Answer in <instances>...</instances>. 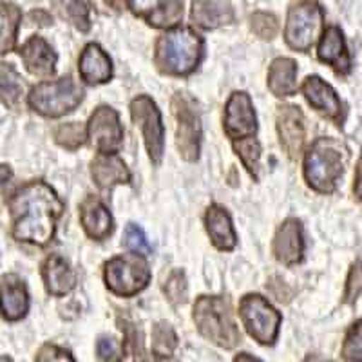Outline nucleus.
<instances>
[{
	"mask_svg": "<svg viewBox=\"0 0 362 362\" xmlns=\"http://www.w3.org/2000/svg\"><path fill=\"white\" fill-rule=\"evenodd\" d=\"M11 235L31 247H47L64 214V202L45 181H29L9 196Z\"/></svg>",
	"mask_w": 362,
	"mask_h": 362,
	"instance_id": "obj_1",
	"label": "nucleus"
},
{
	"mask_svg": "<svg viewBox=\"0 0 362 362\" xmlns=\"http://www.w3.org/2000/svg\"><path fill=\"white\" fill-rule=\"evenodd\" d=\"M205 54V42L192 28L167 29L156 40L154 64L167 76H189L198 69Z\"/></svg>",
	"mask_w": 362,
	"mask_h": 362,
	"instance_id": "obj_2",
	"label": "nucleus"
},
{
	"mask_svg": "<svg viewBox=\"0 0 362 362\" xmlns=\"http://www.w3.org/2000/svg\"><path fill=\"white\" fill-rule=\"evenodd\" d=\"M348 161V148L334 138H317L305 154V180L319 194L335 192Z\"/></svg>",
	"mask_w": 362,
	"mask_h": 362,
	"instance_id": "obj_3",
	"label": "nucleus"
},
{
	"mask_svg": "<svg viewBox=\"0 0 362 362\" xmlns=\"http://www.w3.org/2000/svg\"><path fill=\"white\" fill-rule=\"evenodd\" d=\"M194 322L199 334L223 350H234L241 332L234 321L230 300L221 296H202L194 305Z\"/></svg>",
	"mask_w": 362,
	"mask_h": 362,
	"instance_id": "obj_4",
	"label": "nucleus"
},
{
	"mask_svg": "<svg viewBox=\"0 0 362 362\" xmlns=\"http://www.w3.org/2000/svg\"><path fill=\"white\" fill-rule=\"evenodd\" d=\"M83 100V89L73 76L45 80L29 90L28 105L45 118H62L78 107Z\"/></svg>",
	"mask_w": 362,
	"mask_h": 362,
	"instance_id": "obj_5",
	"label": "nucleus"
},
{
	"mask_svg": "<svg viewBox=\"0 0 362 362\" xmlns=\"http://www.w3.org/2000/svg\"><path fill=\"white\" fill-rule=\"evenodd\" d=\"M151 268L144 255H116L103 267V281L109 292L118 297H134L151 283Z\"/></svg>",
	"mask_w": 362,
	"mask_h": 362,
	"instance_id": "obj_6",
	"label": "nucleus"
},
{
	"mask_svg": "<svg viewBox=\"0 0 362 362\" xmlns=\"http://www.w3.org/2000/svg\"><path fill=\"white\" fill-rule=\"evenodd\" d=\"M325 11L313 0H303L290 8L286 28H284V40L290 49L306 53L312 49L315 40L321 37Z\"/></svg>",
	"mask_w": 362,
	"mask_h": 362,
	"instance_id": "obj_7",
	"label": "nucleus"
},
{
	"mask_svg": "<svg viewBox=\"0 0 362 362\" xmlns=\"http://www.w3.org/2000/svg\"><path fill=\"white\" fill-rule=\"evenodd\" d=\"M239 317L254 341L263 346L276 344L283 317L259 293H248L239 303Z\"/></svg>",
	"mask_w": 362,
	"mask_h": 362,
	"instance_id": "obj_8",
	"label": "nucleus"
},
{
	"mask_svg": "<svg viewBox=\"0 0 362 362\" xmlns=\"http://www.w3.org/2000/svg\"><path fill=\"white\" fill-rule=\"evenodd\" d=\"M173 112L176 118V145L180 156L185 161H196L203 136L198 103L187 93H176L173 96Z\"/></svg>",
	"mask_w": 362,
	"mask_h": 362,
	"instance_id": "obj_9",
	"label": "nucleus"
},
{
	"mask_svg": "<svg viewBox=\"0 0 362 362\" xmlns=\"http://www.w3.org/2000/svg\"><path fill=\"white\" fill-rule=\"evenodd\" d=\"M129 109L132 122L141 129L148 158L154 165H160L165 153V129L156 102L151 96L140 95L132 100Z\"/></svg>",
	"mask_w": 362,
	"mask_h": 362,
	"instance_id": "obj_10",
	"label": "nucleus"
},
{
	"mask_svg": "<svg viewBox=\"0 0 362 362\" xmlns=\"http://www.w3.org/2000/svg\"><path fill=\"white\" fill-rule=\"evenodd\" d=\"M87 138L98 153H118L124 144V127H122L118 112L109 105H100L89 118Z\"/></svg>",
	"mask_w": 362,
	"mask_h": 362,
	"instance_id": "obj_11",
	"label": "nucleus"
},
{
	"mask_svg": "<svg viewBox=\"0 0 362 362\" xmlns=\"http://www.w3.org/2000/svg\"><path fill=\"white\" fill-rule=\"evenodd\" d=\"M223 129L226 136L234 140L255 136L257 132V118H255L254 103L248 93L235 90L232 93L225 107V118H223Z\"/></svg>",
	"mask_w": 362,
	"mask_h": 362,
	"instance_id": "obj_12",
	"label": "nucleus"
},
{
	"mask_svg": "<svg viewBox=\"0 0 362 362\" xmlns=\"http://www.w3.org/2000/svg\"><path fill=\"white\" fill-rule=\"evenodd\" d=\"M276 122L281 147L290 160H297L303 153L306 140L305 116L296 105H281L277 109Z\"/></svg>",
	"mask_w": 362,
	"mask_h": 362,
	"instance_id": "obj_13",
	"label": "nucleus"
},
{
	"mask_svg": "<svg viewBox=\"0 0 362 362\" xmlns=\"http://www.w3.org/2000/svg\"><path fill=\"white\" fill-rule=\"evenodd\" d=\"M300 90H303L306 102L317 112H321L322 116L339 125L344 122V105H342L341 98H339L334 87L326 83L321 76H315V74L308 76L300 86Z\"/></svg>",
	"mask_w": 362,
	"mask_h": 362,
	"instance_id": "obj_14",
	"label": "nucleus"
},
{
	"mask_svg": "<svg viewBox=\"0 0 362 362\" xmlns=\"http://www.w3.org/2000/svg\"><path fill=\"white\" fill-rule=\"evenodd\" d=\"M274 255L279 263L292 267L305 255V232L299 219L288 218L277 228L274 238Z\"/></svg>",
	"mask_w": 362,
	"mask_h": 362,
	"instance_id": "obj_15",
	"label": "nucleus"
},
{
	"mask_svg": "<svg viewBox=\"0 0 362 362\" xmlns=\"http://www.w3.org/2000/svg\"><path fill=\"white\" fill-rule=\"evenodd\" d=\"M29 312V292L17 274L0 277V315L6 321H22Z\"/></svg>",
	"mask_w": 362,
	"mask_h": 362,
	"instance_id": "obj_16",
	"label": "nucleus"
},
{
	"mask_svg": "<svg viewBox=\"0 0 362 362\" xmlns=\"http://www.w3.org/2000/svg\"><path fill=\"white\" fill-rule=\"evenodd\" d=\"M24 67L29 74L38 76V78H49L57 69V53L51 47V44L42 37H31L21 49H18Z\"/></svg>",
	"mask_w": 362,
	"mask_h": 362,
	"instance_id": "obj_17",
	"label": "nucleus"
},
{
	"mask_svg": "<svg viewBox=\"0 0 362 362\" xmlns=\"http://www.w3.org/2000/svg\"><path fill=\"white\" fill-rule=\"evenodd\" d=\"M317 57L321 62L329 66L337 74H346L351 71V58L346 47L344 35L337 25H329L321 35V42L317 47Z\"/></svg>",
	"mask_w": 362,
	"mask_h": 362,
	"instance_id": "obj_18",
	"label": "nucleus"
},
{
	"mask_svg": "<svg viewBox=\"0 0 362 362\" xmlns=\"http://www.w3.org/2000/svg\"><path fill=\"white\" fill-rule=\"evenodd\" d=\"M80 223L83 230L95 241H103L115 230V221L109 209L96 196H87L80 205Z\"/></svg>",
	"mask_w": 362,
	"mask_h": 362,
	"instance_id": "obj_19",
	"label": "nucleus"
},
{
	"mask_svg": "<svg viewBox=\"0 0 362 362\" xmlns=\"http://www.w3.org/2000/svg\"><path fill=\"white\" fill-rule=\"evenodd\" d=\"M80 78L87 86H102L112 78V62L98 44H87L78 58Z\"/></svg>",
	"mask_w": 362,
	"mask_h": 362,
	"instance_id": "obj_20",
	"label": "nucleus"
},
{
	"mask_svg": "<svg viewBox=\"0 0 362 362\" xmlns=\"http://www.w3.org/2000/svg\"><path fill=\"white\" fill-rule=\"evenodd\" d=\"M90 176L102 190H111L116 185H127L131 181V170L118 154L100 153L90 161Z\"/></svg>",
	"mask_w": 362,
	"mask_h": 362,
	"instance_id": "obj_21",
	"label": "nucleus"
},
{
	"mask_svg": "<svg viewBox=\"0 0 362 362\" xmlns=\"http://www.w3.org/2000/svg\"><path fill=\"white\" fill-rule=\"evenodd\" d=\"M190 21L205 31L223 28L234 22V8L230 0H194Z\"/></svg>",
	"mask_w": 362,
	"mask_h": 362,
	"instance_id": "obj_22",
	"label": "nucleus"
},
{
	"mask_svg": "<svg viewBox=\"0 0 362 362\" xmlns=\"http://www.w3.org/2000/svg\"><path fill=\"white\" fill-rule=\"evenodd\" d=\"M42 279L45 290L53 297H64L76 286V274L62 255L51 254L42 264Z\"/></svg>",
	"mask_w": 362,
	"mask_h": 362,
	"instance_id": "obj_23",
	"label": "nucleus"
},
{
	"mask_svg": "<svg viewBox=\"0 0 362 362\" xmlns=\"http://www.w3.org/2000/svg\"><path fill=\"white\" fill-rule=\"evenodd\" d=\"M205 228L210 241L218 250L230 252L238 245L230 214L221 205H210L205 212Z\"/></svg>",
	"mask_w": 362,
	"mask_h": 362,
	"instance_id": "obj_24",
	"label": "nucleus"
},
{
	"mask_svg": "<svg viewBox=\"0 0 362 362\" xmlns=\"http://www.w3.org/2000/svg\"><path fill=\"white\" fill-rule=\"evenodd\" d=\"M268 89L277 98L297 93V64L292 58H276L268 69Z\"/></svg>",
	"mask_w": 362,
	"mask_h": 362,
	"instance_id": "obj_25",
	"label": "nucleus"
},
{
	"mask_svg": "<svg viewBox=\"0 0 362 362\" xmlns=\"http://www.w3.org/2000/svg\"><path fill=\"white\" fill-rule=\"evenodd\" d=\"M22 11L18 6L0 0V54H8L15 49Z\"/></svg>",
	"mask_w": 362,
	"mask_h": 362,
	"instance_id": "obj_26",
	"label": "nucleus"
},
{
	"mask_svg": "<svg viewBox=\"0 0 362 362\" xmlns=\"http://www.w3.org/2000/svg\"><path fill=\"white\" fill-rule=\"evenodd\" d=\"M24 95V83L21 74L11 64L0 62V103L13 109L21 103Z\"/></svg>",
	"mask_w": 362,
	"mask_h": 362,
	"instance_id": "obj_27",
	"label": "nucleus"
},
{
	"mask_svg": "<svg viewBox=\"0 0 362 362\" xmlns=\"http://www.w3.org/2000/svg\"><path fill=\"white\" fill-rule=\"evenodd\" d=\"M235 154L241 158L245 169L248 170L255 181L259 180V161H261V144L257 141L255 136H248V138H241V140L232 141Z\"/></svg>",
	"mask_w": 362,
	"mask_h": 362,
	"instance_id": "obj_28",
	"label": "nucleus"
},
{
	"mask_svg": "<svg viewBox=\"0 0 362 362\" xmlns=\"http://www.w3.org/2000/svg\"><path fill=\"white\" fill-rule=\"evenodd\" d=\"M177 348V335L169 322H158L153 328V354L154 357H173Z\"/></svg>",
	"mask_w": 362,
	"mask_h": 362,
	"instance_id": "obj_29",
	"label": "nucleus"
},
{
	"mask_svg": "<svg viewBox=\"0 0 362 362\" xmlns=\"http://www.w3.org/2000/svg\"><path fill=\"white\" fill-rule=\"evenodd\" d=\"M54 141L67 151H76L87 141V127L78 122L58 125L54 131Z\"/></svg>",
	"mask_w": 362,
	"mask_h": 362,
	"instance_id": "obj_30",
	"label": "nucleus"
},
{
	"mask_svg": "<svg viewBox=\"0 0 362 362\" xmlns=\"http://www.w3.org/2000/svg\"><path fill=\"white\" fill-rule=\"evenodd\" d=\"M183 17V0H169L163 8L153 13L151 17L145 18L148 25L158 29H170L176 28Z\"/></svg>",
	"mask_w": 362,
	"mask_h": 362,
	"instance_id": "obj_31",
	"label": "nucleus"
},
{
	"mask_svg": "<svg viewBox=\"0 0 362 362\" xmlns=\"http://www.w3.org/2000/svg\"><path fill=\"white\" fill-rule=\"evenodd\" d=\"M163 292L173 305H183L189 299V284H187L185 274L181 270L170 272L163 284Z\"/></svg>",
	"mask_w": 362,
	"mask_h": 362,
	"instance_id": "obj_32",
	"label": "nucleus"
},
{
	"mask_svg": "<svg viewBox=\"0 0 362 362\" xmlns=\"http://www.w3.org/2000/svg\"><path fill=\"white\" fill-rule=\"evenodd\" d=\"M342 357L348 362H362V319L350 326L342 344Z\"/></svg>",
	"mask_w": 362,
	"mask_h": 362,
	"instance_id": "obj_33",
	"label": "nucleus"
},
{
	"mask_svg": "<svg viewBox=\"0 0 362 362\" xmlns=\"http://www.w3.org/2000/svg\"><path fill=\"white\" fill-rule=\"evenodd\" d=\"M124 247L127 250H131L132 254H138V255H148L151 254V243H148L147 235L145 232L141 230V226L134 225V223H129L125 226V232H124Z\"/></svg>",
	"mask_w": 362,
	"mask_h": 362,
	"instance_id": "obj_34",
	"label": "nucleus"
},
{
	"mask_svg": "<svg viewBox=\"0 0 362 362\" xmlns=\"http://www.w3.org/2000/svg\"><path fill=\"white\" fill-rule=\"evenodd\" d=\"M250 28L255 35L263 40H272L279 31V22L270 13L257 11L250 17Z\"/></svg>",
	"mask_w": 362,
	"mask_h": 362,
	"instance_id": "obj_35",
	"label": "nucleus"
},
{
	"mask_svg": "<svg viewBox=\"0 0 362 362\" xmlns=\"http://www.w3.org/2000/svg\"><path fill=\"white\" fill-rule=\"evenodd\" d=\"M67 17L73 22V25L82 33H87L90 29L89 8L83 4L82 0H69L67 2Z\"/></svg>",
	"mask_w": 362,
	"mask_h": 362,
	"instance_id": "obj_36",
	"label": "nucleus"
},
{
	"mask_svg": "<svg viewBox=\"0 0 362 362\" xmlns=\"http://www.w3.org/2000/svg\"><path fill=\"white\" fill-rule=\"evenodd\" d=\"M362 293V261H355L350 268L348 279H346L344 290V303L351 305L357 300V297Z\"/></svg>",
	"mask_w": 362,
	"mask_h": 362,
	"instance_id": "obj_37",
	"label": "nucleus"
},
{
	"mask_svg": "<svg viewBox=\"0 0 362 362\" xmlns=\"http://www.w3.org/2000/svg\"><path fill=\"white\" fill-rule=\"evenodd\" d=\"M35 362H76V358L67 350L60 348V346L47 342V344H44L38 350Z\"/></svg>",
	"mask_w": 362,
	"mask_h": 362,
	"instance_id": "obj_38",
	"label": "nucleus"
},
{
	"mask_svg": "<svg viewBox=\"0 0 362 362\" xmlns=\"http://www.w3.org/2000/svg\"><path fill=\"white\" fill-rule=\"evenodd\" d=\"M169 0H127V8L134 13L136 17L148 18L158 9L163 8Z\"/></svg>",
	"mask_w": 362,
	"mask_h": 362,
	"instance_id": "obj_39",
	"label": "nucleus"
},
{
	"mask_svg": "<svg viewBox=\"0 0 362 362\" xmlns=\"http://www.w3.org/2000/svg\"><path fill=\"white\" fill-rule=\"evenodd\" d=\"M96 355L103 362L116 361L119 357V344L112 337H100L96 342Z\"/></svg>",
	"mask_w": 362,
	"mask_h": 362,
	"instance_id": "obj_40",
	"label": "nucleus"
},
{
	"mask_svg": "<svg viewBox=\"0 0 362 362\" xmlns=\"http://www.w3.org/2000/svg\"><path fill=\"white\" fill-rule=\"evenodd\" d=\"M93 9H96L102 15H118L124 11L127 0H89Z\"/></svg>",
	"mask_w": 362,
	"mask_h": 362,
	"instance_id": "obj_41",
	"label": "nucleus"
},
{
	"mask_svg": "<svg viewBox=\"0 0 362 362\" xmlns=\"http://www.w3.org/2000/svg\"><path fill=\"white\" fill-rule=\"evenodd\" d=\"M13 183V170L9 165L0 163V198L9 194V187Z\"/></svg>",
	"mask_w": 362,
	"mask_h": 362,
	"instance_id": "obj_42",
	"label": "nucleus"
},
{
	"mask_svg": "<svg viewBox=\"0 0 362 362\" xmlns=\"http://www.w3.org/2000/svg\"><path fill=\"white\" fill-rule=\"evenodd\" d=\"M274 279H276V283H277V286H279V288H276L274 284L268 283V288H270L272 296L276 297V300H279V303H288V300L292 299V290H290L286 284H283L284 281H279L277 277H274Z\"/></svg>",
	"mask_w": 362,
	"mask_h": 362,
	"instance_id": "obj_43",
	"label": "nucleus"
},
{
	"mask_svg": "<svg viewBox=\"0 0 362 362\" xmlns=\"http://www.w3.org/2000/svg\"><path fill=\"white\" fill-rule=\"evenodd\" d=\"M354 194L355 198L362 203V158L357 163V170H355V183H354Z\"/></svg>",
	"mask_w": 362,
	"mask_h": 362,
	"instance_id": "obj_44",
	"label": "nucleus"
},
{
	"mask_svg": "<svg viewBox=\"0 0 362 362\" xmlns=\"http://www.w3.org/2000/svg\"><path fill=\"white\" fill-rule=\"evenodd\" d=\"M234 362H261V361L259 358L252 357V355H248V354H239L234 357Z\"/></svg>",
	"mask_w": 362,
	"mask_h": 362,
	"instance_id": "obj_45",
	"label": "nucleus"
},
{
	"mask_svg": "<svg viewBox=\"0 0 362 362\" xmlns=\"http://www.w3.org/2000/svg\"><path fill=\"white\" fill-rule=\"evenodd\" d=\"M305 362H329V361H326V358L319 357V355H308V357L305 358Z\"/></svg>",
	"mask_w": 362,
	"mask_h": 362,
	"instance_id": "obj_46",
	"label": "nucleus"
},
{
	"mask_svg": "<svg viewBox=\"0 0 362 362\" xmlns=\"http://www.w3.org/2000/svg\"><path fill=\"white\" fill-rule=\"evenodd\" d=\"M154 362H177L173 357H154Z\"/></svg>",
	"mask_w": 362,
	"mask_h": 362,
	"instance_id": "obj_47",
	"label": "nucleus"
},
{
	"mask_svg": "<svg viewBox=\"0 0 362 362\" xmlns=\"http://www.w3.org/2000/svg\"><path fill=\"white\" fill-rule=\"evenodd\" d=\"M0 362H13V361H11V357H8V355L0 354Z\"/></svg>",
	"mask_w": 362,
	"mask_h": 362,
	"instance_id": "obj_48",
	"label": "nucleus"
}]
</instances>
